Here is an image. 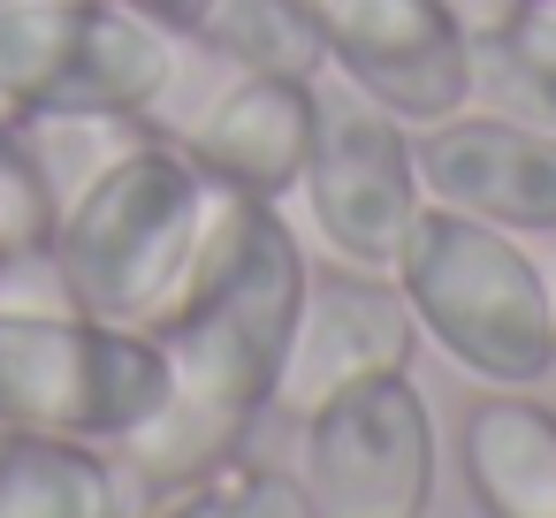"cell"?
I'll list each match as a JSON object with an SVG mask.
<instances>
[{"mask_svg":"<svg viewBox=\"0 0 556 518\" xmlns=\"http://www.w3.org/2000/svg\"><path fill=\"white\" fill-rule=\"evenodd\" d=\"M305 244L275 199H237L214 191V214L199 229V252L153 320V343L168 351V381L199 404L267 419L275 412V374L305 305Z\"/></svg>","mask_w":556,"mask_h":518,"instance_id":"6da1fadb","label":"cell"},{"mask_svg":"<svg viewBox=\"0 0 556 518\" xmlns=\"http://www.w3.org/2000/svg\"><path fill=\"white\" fill-rule=\"evenodd\" d=\"M214 214V184L168 130H138L115 161H100L54 214L47 267L62 298L115 328H153L199 252Z\"/></svg>","mask_w":556,"mask_h":518,"instance_id":"7a4b0ae2","label":"cell"},{"mask_svg":"<svg viewBox=\"0 0 556 518\" xmlns=\"http://www.w3.org/2000/svg\"><path fill=\"white\" fill-rule=\"evenodd\" d=\"M419 343H434L480 389H533L556 374V313H548V260L526 237L427 206L389 260Z\"/></svg>","mask_w":556,"mask_h":518,"instance_id":"3957f363","label":"cell"},{"mask_svg":"<svg viewBox=\"0 0 556 518\" xmlns=\"http://www.w3.org/2000/svg\"><path fill=\"white\" fill-rule=\"evenodd\" d=\"M191 39L130 0H0V115L153 123L184 85Z\"/></svg>","mask_w":556,"mask_h":518,"instance_id":"277c9868","label":"cell"},{"mask_svg":"<svg viewBox=\"0 0 556 518\" xmlns=\"http://www.w3.org/2000/svg\"><path fill=\"white\" fill-rule=\"evenodd\" d=\"M168 396L153 328H115L77 305H0V427L123 442Z\"/></svg>","mask_w":556,"mask_h":518,"instance_id":"5b68a950","label":"cell"},{"mask_svg":"<svg viewBox=\"0 0 556 518\" xmlns=\"http://www.w3.org/2000/svg\"><path fill=\"white\" fill-rule=\"evenodd\" d=\"M290 199L305 206V222L328 244V260L389 267L404 252L412 222L427 214L419 161H412V123H396L389 108H374L358 85L320 77L313 153H305V176H298Z\"/></svg>","mask_w":556,"mask_h":518,"instance_id":"8992f818","label":"cell"},{"mask_svg":"<svg viewBox=\"0 0 556 518\" xmlns=\"http://www.w3.org/2000/svg\"><path fill=\"white\" fill-rule=\"evenodd\" d=\"M434 465L442 442L412 374L351 381L298 419V480L320 518H427Z\"/></svg>","mask_w":556,"mask_h":518,"instance_id":"52a82bcc","label":"cell"},{"mask_svg":"<svg viewBox=\"0 0 556 518\" xmlns=\"http://www.w3.org/2000/svg\"><path fill=\"white\" fill-rule=\"evenodd\" d=\"M328 77L358 85L396 123H442L472 108V31L442 0H320Z\"/></svg>","mask_w":556,"mask_h":518,"instance_id":"ba28073f","label":"cell"},{"mask_svg":"<svg viewBox=\"0 0 556 518\" xmlns=\"http://www.w3.org/2000/svg\"><path fill=\"white\" fill-rule=\"evenodd\" d=\"M412 358H419V320H412L396 275L328 260L305 275V305H298V328H290V351L275 374V412L305 419L313 404H328L351 381L412 374Z\"/></svg>","mask_w":556,"mask_h":518,"instance_id":"9c48e42d","label":"cell"},{"mask_svg":"<svg viewBox=\"0 0 556 518\" xmlns=\"http://www.w3.org/2000/svg\"><path fill=\"white\" fill-rule=\"evenodd\" d=\"M412 161L427 206L495 222L510 237H556V130L472 100L442 123H419Z\"/></svg>","mask_w":556,"mask_h":518,"instance_id":"30bf717a","label":"cell"},{"mask_svg":"<svg viewBox=\"0 0 556 518\" xmlns=\"http://www.w3.org/2000/svg\"><path fill=\"white\" fill-rule=\"evenodd\" d=\"M313 115H320V77H252V70H222V85L184 115V130H168L191 168L214 191L237 199H290L313 153Z\"/></svg>","mask_w":556,"mask_h":518,"instance_id":"8fae6325","label":"cell"},{"mask_svg":"<svg viewBox=\"0 0 556 518\" xmlns=\"http://www.w3.org/2000/svg\"><path fill=\"white\" fill-rule=\"evenodd\" d=\"M457 472L480 518H556V404L488 389L457 427Z\"/></svg>","mask_w":556,"mask_h":518,"instance_id":"7c38bea8","label":"cell"},{"mask_svg":"<svg viewBox=\"0 0 556 518\" xmlns=\"http://www.w3.org/2000/svg\"><path fill=\"white\" fill-rule=\"evenodd\" d=\"M0 518H138L108 442L0 427Z\"/></svg>","mask_w":556,"mask_h":518,"instance_id":"4fadbf2b","label":"cell"},{"mask_svg":"<svg viewBox=\"0 0 556 518\" xmlns=\"http://www.w3.org/2000/svg\"><path fill=\"white\" fill-rule=\"evenodd\" d=\"M252 427H260V419L222 412V404H199V396H184V389L168 381V396H161V404L115 442V465H123V480L138 488V510H146L153 495L191 488V480H206L214 465L244 457Z\"/></svg>","mask_w":556,"mask_h":518,"instance_id":"5bb4252c","label":"cell"},{"mask_svg":"<svg viewBox=\"0 0 556 518\" xmlns=\"http://www.w3.org/2000/svg\"><path fill=\"white\" fill-rule=\"evenodd\" d=\"M199 54L222 70L252 77H328V31H320V0H206V16L191 31Z\"/></svg>","mask_w":556,"mask_h":518,"instance_id":"9a60e30c","label":"cell"},{"mask_svg":"<svg viewBox=\"0 0 556 518\" xmlns=\"http://www.w3.org/2000/svg\"><path fill=\"white\" fill-rule=\"evenodd\" d=\"M472 100L556 130V0L503 24L495 39H472Z\"/></svg>","mask_w":556,"mask_h":518,"instance_id":"2e32d148","label":"cell"},{"mask_svg":"<svg viewBox=\"0 0 556 518\" xmlns=\"http://www.w3.org/2000/svg\"><path fill=\"white\" fill-rule=\"evenodd\" d=\"M138 518H320V510H313V495H305L298 472H282L267 457H229L206 480L153 495Z\"/></svg>","mask_w":556,"mask_h":518,"instance_id":"e0dca14e","label":"cell"},{"mask_svg":"<svg viewBox=\"0 0 556 518\" xmlns=\"http://www.w3.org/2000/svg\"><path fill=\"white\" fill-rule=\"evenodd\" d=\"M54 184H47V168H39V153H31V138H24V123L16 115H0V260H24V252H39L47 237H54Z\"/></svg>","mask_w":556,"mask_h":518,"instance_id":"ac0fdd59","label":"cell"},{"mask_svg":"<svg viewBox=\"0 0 556 518\" xmlns=\"http://www.w3.org/2000/svg\"><path fill=\"white\" fill-rule=\"evenodd\" d=\"M442 9L472 31V39H495L503 24H518V16H533L541 9V0H442Z\"/></svg>","mask_w":556,"mask_h":518,"instance_id":"d6986e66","label":"cell"},{"mask_svg":"<svg viewBox=\"0 0 556 518\" xmlns=\"http://www.w3.org/2000/svg\"><path fill=\"white\" fill-rule=\"evenodd\" d=\"M130 9H146L153 24H168V31H199V16H206V0H130Z\"/></svg>","mask_w":556,"mask_h":518,"instance_id":"ffe728a7","label":"cell"},{"mask_svg":"<svg viewBox=\"0 0 556 518\" xmlns=\"http://www.w3.org/2000/svg\"><path fill=\"white\" fill-rule=\"evenodd\" d=\"M548 313H556V260H548Z\"/></svg>","mask_w":556,"mask_h":518,"instance_id":"44dd1931","label":"cell"}]
</instances>
